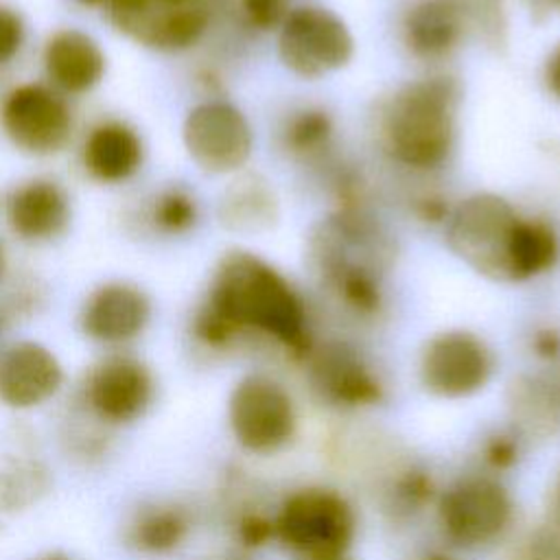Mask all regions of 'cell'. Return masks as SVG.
I'll list each match as a JSON object with an SVG mask.
<instances>
[{
  "label": "cell",
  "mask_w": 560,
  "mask_h": 560,
  "mask_svg": "<svg viewBox=\"0 0 560 560\" xmlns=\"http://www.w3.org/2000/svg\"><path fill=\"white\" fill-rule=\"evenodd\" d=\"M232 339L241 330L265 332L287 346L304 341V308L287 280L247 252H230L217 265L203 308Z\"/></svg>",
  "instance_id": "obj_1"
},
{
  "label": "cell",
  "mask_w": 560,
  "mask_h": 560,
  "mask_svg": "<svg viewBox=\"0 0 560 560\" xmlns=\"http://www.w3.org/2000/svg\"><path fill=\"white\" fill-rule=\"evenodd\" d=\"M392 151L405 164H440L453 144V92L446 81H420L405 88L387 116Z\"/></svg>",
  "instance_id": "obj_2"
},
{
  "label": "cell",
  "mask_w": 560,
  "mask_h": 560,
  "mask_svg": "<svg viewBox=\"0 0 560 560\" xmlns=\"http://www.w3.org/2000/svg\"><path fill=\"white\" fill-rule=\"evenodd\" d=\"M271 523L273 534L306 560H339L354 538V512L326 488L293 492Z\"/></svg>",
  "instance_id": "obj_3"
},
{
  "label": "cell",
  "mask_w": 560,
  "mask_h": 560,
  "mask_svg": "<svg viewBox=\"0 0 560 560\" xmlns=\"http://www.w3.org/2000/svg\"><path fill=\"white\" fill-rule=\"evenodd\" d=\"M521 223L503 199L477 195L453 214L448 241L479 271L514 280V247Z\"/></svg>",
  "instance_id": "obj_4"
},
{
  "label": "cell",
  "mask_w": 560,
  "mask_h": 560,
  "mask_svg": "<svg viewBox=\"0 0 560 560\" xmlns=\"http://www.w3.org/2000/svg\"><path fill=\"white\" fill-rule=\"evenodd\" d=\"M228 422L241 448L269 455L293 438V400L278 381L265 374H249L230 394Z\"/></svg>",
  "instance_id": "obj_5"
},
{
  "label": "cell",
  "mask_w": 560,
  "mask_h": 560,
  "mask_svg": "<svg viewBox=\"0 0 560 560\" xmlns=\"http://www.w3.org/2000/svg\"><path fill=\"white\" fill-rule=\"evenodd\" d=\"M214 0H109L112 24L140 46L184 50L192 46L212 18Z\"/></svg>",
  "instance_id": "obj_6"
},
{
  "label": "cell",
  "mask_w": 560,
  "mask_h": 560,
  "mask_svg": "<svg viewBox=\"0 0 560 560\" xmlns=\"http://www.w3.org/2000/svg\"><path fill=\"white\" fill-rule=\"evenodd\" d=\"M153 398L155 378L149 365L129 354H112L92 365L81 387L88 418L107 429L140 420Z\"/></svg>",
  "instance_id": "obj_7"
},
{
  "label": "cell",
  "mask_w": 560,
  "mask_h": 560,
  "mask_svg": "<svg viewBox=\"0 0 560 560\" xmlns=\"http://www.w3.org/2000/svg\"><path fill=\"white\" fill-rule=\"evenodd\" d=\"M444 536L464 549L492 545L512 521V501L492 479L466 477L455 481L438 503Z\"/></svg>",
  "instance_id": "obj_8"
},
{
  "label": "cell",
  "mask_w": 560,
  "mask_h": 560,
  "mask_svg": "<svg viewBox=\"0 0 560 560\" xmlns=\"http://www.w3.org/2000/svg\"><path fill=\"white\" fill-rule=\"evenodd\" d=\"M7 138L24 153L55 155L72 138V112L66 98L44 83L13 88L0 107Z\"/></svg>",
  "instance_id": "obj_9"
},
{
  "label": "cell",
  "mask_w": 560,
  "mask_h": 560,
  "mask_svg": "<svg viewBox=\"0 0 560 560\" xmlns=\"http://www.w3.org/2000/svg\"><path fill=\"white\" fill-rule=\"evenodd\" d=\"M182 138L192 162L208 173H230L245 164L252 151L245 116L223 101L195 105L184 118Z\"/></svg>",
  "instance_id": "obj_10"
},
{
  "label": "cell",
  "mask_w": 560,
  "mask_h": 560,
  "mask_svg": "<svg viewBox=\"0 0 560 560\" xmlns=\"http://www.w3.org/2000/svg\"><path fill=\"white\" fill-rule=\"evenodd\" d=\"M352 39L330 11L319 7H300L287 13L280 35V55L284 63L302 77H322L348 61Z\"/></svg>",
  "instance_id": "obj_11"
},
{
  "label": "cell",
  "mask_w": 560,
  "mask_h": 560,
  "mask_svg": "<svg viewBox=\"0 0 560 560\" xmlns=\"http://www.w3.org/2000/svg\"><path fill=\"white\" fill-rule=\"evenodd\" d=\"M492 354L486 343L464 330L444 332L427 346L422 354L424 385L446 398L477 392L492 374Z\"/></svg>",
  "instance_id": "obj_12"
},
{
  "label": "cell",
  "mask_w": 560,
  "mask_h": 560,
  "mask_svg": "<svg viewBox=\"0 0 560 560\" xmlns=\"http://www.w3.org/2000/svg\"><path fill=\"white\" fill-rule=\"evenodd\" d=\"M66 374L57 354L39 341L22 339L0 350V402L28 411L52 400Z\"/></svg>",
  "instance_id": "obj_13"
},
{
  "label": "cell",
  "mask_w": 560,
  "mask_h": 560,
  "mask_svg": "<svg viewBox=\"0 0 560 560\" xmlns=\"http://www.w3.org/2000/svg\"><path fill=\"white\" fill-rule=\"evenodd\" d=\"M151 319V302L142 289L129 282H105L94 289L79 315L88 339L105 346H122L138 339Z\"/></svg>",
  "instance_id": "obj_14"
},
{
  "label": "cell",
  "mask_w": 560,
  "mask_h": 560,
  "mask_svg": "<svg viewBox=\"0 0 560 560\" xmlns=\"http://www.w3.org/2000/svg\"><path fill=\"white\" fill-rule=\"evenodd\" d=\"M44 70L50 83L63 94H85L94 90L105 74V52L98 42L79 31L61 28L46 39Z\"/></svg>",
  "instance_id": "obj_15"
},
{
  "label": "cell",
  "mask_w": 560,
  "mask_h": 560,
  "mask_svg": "<svg viewBox=\"0 0 560 560\" xmlns=\"http://www.w3.org/2000/svg\"><path fill=\"white\" fill-rule=\"evenodd\" d=\"M68 195L57 182L46 177L18 186L7 201V223L22 241H50L68 228Z\"/></svg>",
  "instance_id": "obj_16"
},
{
  "label": "cell",
  "mask_w": 560,
  "mask_h": 560,
  "mask_svg": "<svg viewBox=\"0 0 560 560\" xmlns=\"http://www.w3.org/2000/svg\"><path fill=\"white\" fill-rule=\"evenodd\" d=\"M144 160L142 138L122 120L96 125L83 142V168L103 184H120L133 177Z\"/></svg>",
  "instance_id": "obj_17"
},
{
  "label": "cell",
  "mask_w": 560,
  "mask_h": 560,
  "mask_svg": "<svg viewBox=\"0 0 560 560\" xmlns=\"http://www.w3.org/2000/svg\"><path fill=\"white\" fill-rule=\"evenodd\" d=\"M190 534V516L177 503H153L136 512L127 540L144 556H168L177 551Z\"/></svg>",
  "instance_id": "obj_18"
},
{
  "label": "cell",
  "mask_w": 560,
  "mask_h": 560,
  "mask_svg": "<svg viewBox=\"0 0 560 560\" xmlns=\"http://www.w3.org/2000/svg\"><path fill=\"white\" fill-rule=\"evenodd\" d=\"M315 383L326 398L339 405H363L378 398L374 376L343 348H332L315 361Z\"/></svg>",
  "instance_id": "obj_19"
},
{
  "label": "cell",
  "mask_w": 560,
  "mask_h": 560,
  "mask_svg": "<svg viewBox=\"0 0 560 560\" xmlns=\"http://www.w3.org/2000/svg\"><path fill=\"white\" fill-rule=\"evenodd\" d=\"M459 7L453 0H424L409 15V46L429 57L446 52L459 35Z\"/></svg>",
  "instance_id": "obj_20"
},
{
  "label": "cell",
  "mask_w": 560,
  "mask_h": 560,
  "mask_svg": "<svg viewBox=\"0 0 560 560\" xmlns=\"http://www.w3.org/2000/svg\"><path fill=\"white\" fill-rule=\"evenodd\" d=\"M46 488V470L33 459L0 462V508H26Z\"/></svg>",
  "instance_id": "obj_21"
},
{
  "label": "cell",
  "mask_w": 560,
  "mask_h": 560,
  "mask_svg": "<svg viewBox=\"0 0 560 560\" xmlns=\"http://www.w3.org/2000/svg\"><path fill=\"white\" fill-rule=\"evenodd\" d=\"M151 219L158 230H162L166 234H182L195 225L197 203L186 190L168 188L155 199Z\"/></svg>",
  "instance_id": "obj_22"
},
{
  "label": "cell",
  "mask_w": 560,
  "mask_h": 560,
  "mask_svg": "<svg viewBox=\"0 0 560 560\" xmlns=\"http://www.w3.org/2000/svg\"><path fill=\"white\" fill-rule=\"evenodd\" d=\"M24 39L26 26L22 15L15 9L0 4V66L11 63L20 55Z\"/></svg>",
  "instance_id": "obj_23"
},
{
  "label": "cell",
  "mask_w": 560,
  "mask_h": 560,
  "mask_svg": "<svg viewBox=\"0 0 560 560\" xmlns=\"http://www.w3.org/2000/svg\"><path fill=\"white\" fill-rule=\"evenodd\" d=\"M330 127L326 116H322L319 112H304L289 129L291 142L300 149H311L315 144H319L322 140H326Z\"/></svg>",
  "instance_id": "obj_24"
},
{
  "label": "cell",
  "mask_w": 560,
  "mask_h": 560,
  "mask_svg": "<svg viewBox=\"0 0 560 560\" xmlns=\"http://www.w3.org/2000/svg\"><path fill=\"white\" fill-rule=\"evenodd\" d=\"M287 0H243V9L252 24L260 28H269L278 24L284 15Z\"/></svg>",
  "instance_id": "obj_25"
},
{
  "label": "cell",
  "mask_w": 560,
  "mask_h": 560,
  "mask_svg": "<svg viewBox=\"0 0 560 560\" xmlns=\"http://www.w3.org/2000/svg\"><path fill=\"white\" fill-rule=\"evenodd\" d=\"M521 560H560V538L558 536L534 538Z\"/></svg>",
  "instance_id": "obj_26"
},
{
  "label": "cell",
  "mask_w": 560,
  "mask_h": 560,
  "mask_svg": "<svg viewBox=\"0 0 560 560\" xmlns=\"http://www.w3.org/2000/svg\"><path fill=\"white\" fill-rule=\"evenodd\" d=\"M545 77H547L549 90H551L556 96H560V46L551 52V57H549V61H547Z\"/></svg>",
  "instance_id": "obj_27"
},
{
  "label": "cell",
  "mask_w": 560,
  "mask_h": 560,
  "mask_svg": "<svg viewBox=\"0 0 560 560\" xmlns=\"http://www.w3.org/2000/svg\"><path fill=\"white\" fill-rule=\"evenodd\" d=\"M4 271H7V249H4V243L0 238V280H2Z\"/></svg>",
  "instance_id": "obj_28"
},
{
  "label": "cell",
  "mask_w": 560,
  "mask_h": 560,
  "mask_svg": "<svg viewBox=\"0 0 560 560\" xmlns=\"http://www.w3.org/2000/svg\"><path fill=\"white\" fill-rule=\"evenodd\" d=\"M83 7H101V4H107L109 0H79Z\"/></svg>",
  "instance_id": "obj_29"
},
{
  "label": "cell",
  "mask_w": 560,
  "mask_h": 560,
  "mask_svg": "<svg viewBox=\"0 0 560 560\" xmlns=\"http://www.w3.org/2000/svg\"><path fill=\"white\" fill-rule=\"evenodd\" d=\"M39 560H70V558L59 556V553H52V556H46V558H39Z\"/></svg>",
  "instance_id": "obj_30"
},
{
  "label": "cell",
  "mask_w": 560,
  "mask_h": 560,
  "mask_svg": "<svg viewBox=\"0 0 560 560\" xmlns=\"http://www.w3.org/2000/svg\"><path fill=\"white\" fill-rule=\"evenodd\" d=\"M556 510L560 514V481H558V488H556Z\"/></svg>",
  "instance_id": "obj_31"
},
{
  "label": "cell",
  "mask_w": 560,
  "mask_h": 560,
  "mask_svg": "<svg viewBox=\"0 0 560 560\" xmlns=\"http://www.w3.org/2000/svg\"><path fill=\"white\" fill-rule=\"evenodd\" d=\"M549 4H553V7H558L560 9V0H547Z\"/></svg>",
  "instance_id": "obj_32"
}]
</instances>
